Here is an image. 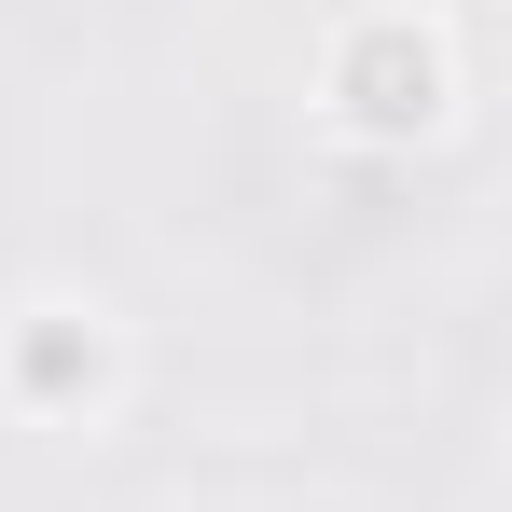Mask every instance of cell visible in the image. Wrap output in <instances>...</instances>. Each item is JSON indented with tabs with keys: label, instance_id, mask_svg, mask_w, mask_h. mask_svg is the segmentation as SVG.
Instances as JSON below:
<instances>
[{
	"label": "cell",
	"instance_id": "obj_1",
	"mask_svg": "<svg viewBox=\"0 0 512 512\" xmlns=\"http://www.w3.org/2000/svg\"><path fill=\"white\" fill-rule=\"evenodd\" d=\"M457 111V56L429 14H360L333 42V125L346 139H429Z\"/></svg>",
	"mask_w": 512,
	"mask_h": 512
},
{
	"label": "cell",
	"instance_id": "obj_2",
	"mask_svg": "<svg viewBox=\"0 0 512 512\" xmlns=\"http://www.w3.org/2000/svg\"><path fill=\"white\" fill-rule=\"evenodd\" d=\"M97 374H111V346H97L84 319H28V333H14V388H28V402H97Z\"/></svg>",
	"mask_w": 512,
	"mask_h": 512
}]
</instances>
